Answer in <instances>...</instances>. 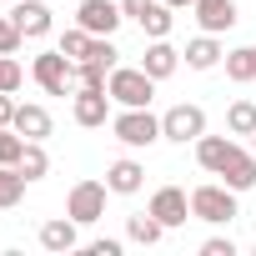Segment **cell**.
Here are the masks:
<instances>
[{"mask_svg":"<svg viewBox=\"0 0 256 256\" xmlns=\"http://www.w3.org/2000/svg\"><path fill=\"white\" fill-rule=\"evenodd\" d=\"M10 20L20 26V36L26 40H46L50 36V6H46V0H10Z\"/></svg>","mask_w":256,"mask_h":256,"instance_id":"cell-10","label":"cell"},{"mask_svg":"<svg viewBox=\"0 0 256 256\" xmlns=\"http://www.w3.org/2000/svg\"><path fill=\"white\" fill-rule=\"evenodd\" d=\"M191 10H196V26L211 30V36H226L241 16H236V0H191Z\"/></svg>","mask_w":256,"mask_h":256,"instance_id":"cell-12","label":"cell"},{"mask_svg":"<svg viewBox=\"0 0 256 256\" xmlns=\"http://www.w3.org/2000/svg\"><path fill=\"white\" fill-rule=\"evenodd\" d=\"M231 191H251L256 186V151H241L236 141H231V151H226V161H221V171H216Z\"/></svg>","mask_w":256,"mask_h":256,"instance_id":"cell-11","label":"cell"},{"mask_svg":"<svg viewBox=\"0 0 256 256\" xmlns=\"http://www.w3.org/2000/svg\"><path fill=\"white\" fill-rule=\"evenodd\" d=\"M40 246H46V251H56V256L76 251V246H80V221H70V216L46 221V226H40Z\"/></svg>","mask_w":256,"mask_h":256,"instance_id":"cell-17","label":"cell"},{"mask_svg":"<svg viewBox=\"0 0 256 256\" xmlns=\"http://www.w3.org/2000/svg\"><path fill=\"white\" fill-rule=\"evenodd\" d=\"M116 100H110V90H76V100H70V116H76V126H86V131H100V126H110V110Z\"/></svg>","mask_w":256,"mask_h":256,"instance_id":"cell-8","label":"cell"},{"mask_svg":"<svg viewBox=\"0 0 256 256\" xmlns=\"http://www.w3.org/2000/svg\"><path fill=\"white\" fill-rule=\"evenodd\" d=\"M156 86H161V80H151L141 66H116L110 80H106V90H110L116 106H151V100H156Z\"/></svg>","mask_w":256,"mask_h":256,"instance_id":"cell-3","label":"cell"},{"mask_svg":"<svg viewBox=\"0 0 256 256\" xmlns=\"http://www.w3.org/2000/svg\"><path fill=\"white\" fill-rule=\"evenodd\" d=\"M151 6H156V0H120V10H126V20H136V26L146 20V10H151Z\"/></svg>","mask_w":256,"mask_h":256,"instance_id":"cell-32","label":"cell"},{"mask_svg":"<svg viewBox=\"0 0 256 256\" xmlns=\"http://www.w3.org/2000/svg\"><path fill=\"white\" fill-rule=\"evenodd\" d=\"M26 46V36H20V26L10 20V16H0V56H16Z\"/></svg>","mask_w":256,"mask_h":256,"instance_id":"cell-29","label":"cell"},{"mask_svg":"<svg viewBox=\"0 0 256 256\" xmlns=\"http://www.w3.org/2000/svg\"><path fill=\"white\" fill-rule=\"evenodd\" d=\"M120 20H126L120 0H80V10H76V26H86L90 36H116Z\"/></svg>","mask_w":256,"mask_h":256,"instance_id":"cell-7","label":"cell"},{"mask_svg":"<svg viewBox=\"0 0 256 256\" xmlns=\"http://www.w3.org/2000/svg\"><path fill=\"white\" fill-rule=\"evenodd\" d=\"M20 80H26V70H20V60L16 56H0V90H20Z\"/></svg>","mask_w":256,"mask_h":256,"instance_id":"cell-30","label":"cell"},{"mask_svg":"<svg viewBox=\"0 0 256 256\" xmlns=\"http://www.w3.org/2000/svg\"><path fill=\"white\" fill-rule=\"evenodd\" d=\"M110 131L120 146H131V151H146L161 141V116H151V106H120L110 116Z\"/></svg>","mask_w":256,"mask_h":256,"instance_id":"cell-1","label":"cell"},{"mask_svg":"<svg viewBox=\"0 0 256 256\" xmlns=\"http://www.w3.org/2000/svg\"><path fill=\"white\" fill-rule=\"evenodd\" d=\"M206 136V110L196 106V100H181V106H171L166 116H161V141H176V146H196Z\"/></svg>","mask_w":256,"mask_h":256,"instance_id":"cell-5","label":"cell"},{"mask_svg":"<svg viewBox=\"0 0 256 256\" xmlns=\"http://www.w3.org/2000/svg\"><path fill=\"white\" fill-rule=\"evenodd\" d=\"M30 76H36V86H40L46 96H66V90H76V60H70L60 46L46 50V56H36Z\"/></svg>","mask_w":256,"mask_h":256,"instance_id":"cell-4","label":"cell"},{"mask_svg":"<svg viewBox=\"0 0 256 256\" xmlns=\"http://www.w3.org/2000/svg\"><path fill=\"white\" fill-rule=\"evenodd\" d=\"M106 196H110V186H106V181H76V186H70V196H66V216H70V221H80V226H90V221H100V216H106Z\"/></svg>","mask_w":256,"mask_h":256,"instance_id":"cell-6","label":"cell"},{"mask_svg":"<svg viewBox=\"0 0 256 256\" xmlns=\"http://www.w3.org/2000/svg\"><path fill=\"white\" fill-rule=\"evenodd\" d=\"M106 80H110L106 66H96V60H76V90H106Z\"/></svg>","mask_w":256,"mask_h":256,"instance_id":"cell-25","label":"cell"},{"mask_svg":"<svg viewBox=\"0 0 256 256\" xmlns=\"http://www.w3.org/2000/svg\"><path fill=\"white\" fill-rule=\"evenodd\" d=\"M106 186H110V196H136L146 186V166L136 156H120V161L106 166Z\"/></svg>","mask_w":256,"mask_h":256,"instance_id":"cell-14","label":"cell"},{"mask_svg":"<svg viewBox=\"0 0 256 256\" xmlns=\"http://www.w3.org/2000/svg\"><path fill=\"white\" fill-rule=\"evenodd\" d=\"M226 151H231V136H201L196 141V161H201V171H221V161H226Z\"/></svg>","mask_w":256,"mask_h":256,"instance_id":"cell-21","label":"cell"},{"mask_svg":"<svg viewBox=\"0 0 256 256\" xmlns=\"http://www.w3.org/2000/svg\"><path fill=\"white\" fill-rule=\"evenodd\" d=\"M16 120V100H10V90H0V126H10Z\"/></svg>","mask_w":256,"mask_h":256,"instance_id":"cell-34","label":"cell"},{"mask_svg":"<svg viewBox=\"0 0 256 256\" xmlns=\"http://www.w3.org/2000/svg\"><path fill=\"white\" fill-rule=\"evenodd\" d=\"M181 60H186L191 70H216V66L226 60V46H221V36H211V30H201L196 40H186V50H181Z\"/></svg>","mask_w":256,"mask_h":256,"instance_id":"cell-15","label":"cell"},{"mask_svg":"<svg viewBox=\"0 0 256 256\" xmlns=\"http://www.w3.org/2000/svg\"><path fill=\"white\" fill-rule=\"evenodd\" d=\"M251 151H256V131H251Z\"/></svg>","mask_w":256,"mask_h":256,"instance_id":"cell-36","label":"cell"},{"mask_svg":"<svg viewBox=\"0 0 256 256\" xmlns=\"http://www.w3.org/2000/svg\"><path fill=\"white\" fill-rule=\"evenodd\" d=\"M171 26H176V16H171L166 0H156V6L146 10V20H141V30H146L151 40H166V36H171Z\"/></svg>","mask_w":256,"mask_h":256,"instance_id":"cell-24","label":"cell"},{"mask_svg":"<svg viewBox=\"0 0 256 256\" xmlns=\"http://www.w3.org/2000/svg\"><path fill=\"white\" fill-rule=\"evenodd\" d=\"M226 76L236 80V86H246V80H256V46H236V50H226Z\"/></svg>","mask_w":256,"mask_h":256,"instance_id":"cell-19","label":"cell"},{"mask_svg":"<svg viewBox=\"0 0 256 256\" xmlns=\"http://www.w3.org/2000/svg\"><path fill=\"white\" fill-rule=\"evenodd\" d=\"M141 70H146L151 80H171V76L181 70V50H176L171 40H151L146 56H141Z\"/></svg>","mask_w":256,"mask_h":256,"instance_id":"cell-16","label":"cell"},{"mask_svg":"<svg viewBox=\"0 0 256 256\" xmlns=\"http://www.w3.org/2000/svg\"><path fill=\"white\" fill-rule=\"evenodd\" d=\"M26 176H20V166H0V211H10V206H20L26 201Z\"/></svg>","mask_w":256,"mask_h":256,"instance_id":"cell-22","label":"cell"},{"mask_svg":"<svg viewBox=\"0 0 256 256\" xmlns=\"http://www.w3.org/2000/svg\"><path fill=\"white\" fill-rule=\"evenodd\" d=\"M16 131L26 136V141H46L50 131H56V120H50V110L40 106V100H16Z\"/></svg>","mask_w":256,"mask_h":256,"instance_id":"cell-13","label":"cell"},{"mask_svg":"<svg viewBox=\"0 0 256 256\" xmlns=\"http://www.w3.org/2000/svg\"><path fill=\"white\" fill-rule=\"evenodd\" d=\"M236 196H241V191H231L226 181H206V186L191 191V216L206 221V226H231V221L241 216Z\"/></svg>","mask_w":256,"mask_h":256,"instance_id":"cell-2","label":"cell"},{"mask_svg":"<svg viewBox=\"0 0 256 256\" xmlns=\"http://www.w3.org/2000/svg\"><path fill=\"white\" fill-rule=\"evenodd\" d=\"M116 56H120V50H116V40H110V36H96V40H90V56H86V60H96V66L116 70Z\"/></svg>","mask_w":256,"mask_h":256,"instance_id":"cell-28","label":"cell"},{"mask_svg":"<svg viewBox=\"0 0 256 256\" xmlns=\"http://www.w3.org/2000/svg\"><path fill=\"white\" fill-rule=\"evenodd\" d=\"M20 176L26 181H46L50 176V156H46V141H26V151H20Z\"/></svg>","mask_w":256,"mask_h":256,"instance_id":"cell-18","label":"cell"},{"mask_svg":"<svg viewBox=\"0 0 256 256\" xmlns=\"http://www.w3.org/2000/svg\"><path fill=\"white\" fill-rule=\"evenodd\" d=\"M201 256H236V241L231 236H206L201 241Z\"/></svg>","mask_w":256,"mask_h":256,"instance_id":"cell-31","label":"cell"},{"mask_svg":"<svg viewBox=\"0 0 256 256\" xmlns=\"http://www.w3.org/2000/svg\"><path fill=\"white\" fill-rule=\"evenodd\" d=\"M26 151V136L16 131V126H0V166H16Z\"/></svg>","mask_w":256,"mask_h":256,"instance_id":"cell-27","label":"cell"},{"mask_svg":"<svg viewBox=\"0 0 256 256\" xmlns=\"http://www.w3.org/2000/svg\"><path fill=\"white\" fill-rule=\"evenodd\" d=\"M90 40H96V36H90L86 26H70V30L60 36V50H66L70 60H86V56H90Z\"/></svg>","mask_w":256,"mask_h":256,"instance_id":"cell-26","label":"cell"},{"mask_svg":"<svg viewBox=\"0 0 256 256\" xmlns=\"http://www.w3.org/2000/svg\"><path fill=\"white\" fill-rule=\"evenodd\" d=\"M126 246L116 241V236H100V241H90V256H120Z\"/></svg>","mask_w":256,"mask_h":256,"instance_id":"cell-33","label":"cell"},{"mask_svg":"<svg viewBox=\"0 0 256 256\" xmlns=\"http://www.w3.org/2000/svg\"><path fill=\"white\" fill-rule=\"evenodd\" d=\"M146 211L171 231V226H186V221H191V196H186L181 186H161V191L151 196V206H146Z\"/></svg>","mask_w":256,"mask_h":256,"instance_id":"cell-9","label":"cell"},{"mask_svg":"<svg viewBox=\"0 0 256 256\" xmlns=\"http://www.w3.org/2000/svg\"><path fill=\"white\" fill-rule=\"evenodd\" d=\"M166 6H171V10H191V0H166Z\"/></svg>","mask_w":256,"mask_h":256,"instance_id":"cell-35","label":"cell"},{"mask_svg":"<svg viewBox=\"0 0 256 256\" xmlns=\"http://www.w3.org/2000/svg\"><path fill=\"white\" fill-rule=\"evenodd\" d=\"M226 131H231V136H251V131H256V100H231Z\"/></svg>","mask_w":256,"mask_h":256,"instance_id":"cell-23","label":"cell"},{"mask_svg":"<svg viewBox=\"0 0 256 256\" xmlns=\"http://www.w3.org/2000/svg\"><path fill=\"white\" fill-rule=\"evenodd\" d=\"M126 236H131L136 246H161V236H166V226L146 211V216H126Z\"/></svg>","mask_w":256,"mask_h":256,"instance_id":"cell-20","label":"cell"}]
</instances>
